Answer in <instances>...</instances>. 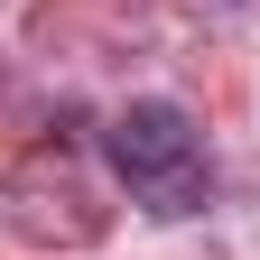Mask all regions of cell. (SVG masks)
Returning a JSON list of instances; mask_svg holds the SVG:
<instances>
[{
    "label": "cell",
    "mask_w": 260,
    "mask_h": 260,
    "mask_svg": "<svg viewBox=\"0 0 260 260\" xmlns=\"http://www.w3.org/2000/svg\"><path fill=\"white\" fill-rule=\"evenodd\" d=\"M103 158L130 195H149L158 214H186L195 186H205V130H195L186 103H130L103 130Z\"/></svg>",
    "instance_id": "obj_1"
}]
</instances>
